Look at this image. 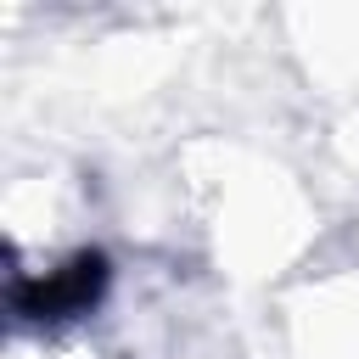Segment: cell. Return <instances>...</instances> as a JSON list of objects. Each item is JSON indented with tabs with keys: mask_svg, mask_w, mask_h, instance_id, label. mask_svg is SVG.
Wrapping results in <instances>:
<instances>
[{
	"mask_svg": "<svg viewBox=\"0 0 359 359\" xmlns=\"http://www.w3.org/2000/svg\"><path fill=\"white\" fill-rule=\"evenodd\" d=\"M101 280H107L101 258H73V264H62V269H50V275L17 286V309L34 314V320H62V314L90 309L95 292H101Z\"/></svg>",
	"mask_w": 359,
	"mask_h": 359,
	"instance_id": "cell-1",
	"label": "cell"
}]
</instances>
